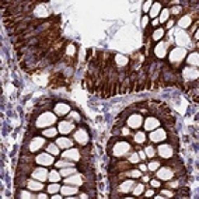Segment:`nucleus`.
<instances>
[{
	"label": "nucleus",
	"instance_id": "1",
	"mask_svg": "<svg viewBox=\"0 0 199 199\" xmlns=\"http://www.w3.org/2000/svg\"><path fill=\"white\" fill-rule=\"evenodd\" d=\"M55 122H56V114H52V112H44V114L37 119L35 125H37L38 128H48V126H52Z\"/></svg>",
	"mask_w": 199,
	"mask_h": 199
},
{
	"label": "nucleus",
	"instance_id": "2",
	"mask_svg": "<svg viewBox=\"0 0 199 199\" xmlns=\"http://www.w3.org/2000/svg\"><path fill=\"white\" fill-rule=\"evenodd\" d=\"M130 151V145L126 142H119L117 143L114 146V150H112V153H114L115 157H122V156L128 154Z\"/></svg>",
	"mask_w": 199,
	"mask_h": 199
},
{
	"label": "nucleus",
	"instance_id": "3",
	"mask_svg": "<svg viewBox=\"0 0 199 199\" xmlns=\"http://www.w3.org/2000/svg\"><path fill=\"white\" fill-rule=\"evenodd\" d=\"M35 161L39 164V166H51L53 163V156L51 154V153H42V154L37 156V159H35Z\"/></svg>",
	"mask_w": 199,
	"mask_h": 199
},
{
	"label": "nucleus",
	"instance_id": "4",
	"mask_svg": "<svg viewBox=\"0 0 199 199\" xmlns=\"http://www.w3.org/2000/svg\"><path fill=\"white\" fill-rule=\"evenodd\" d=\"M185 53H187V51L184 48H175L171 51L170 53V61L171 62H181L184 59V56H185Z\"/></svg>",
	"mask_w": 199,
	"mask_h": 199
},
{
	"label": "nucleus",
	"instance_id": "5",
	"mask_svg": "<svg viewBox=\"0 0 199 199\" xmlns=\"http://www.w3.org/2000/svg\"><path fill=\"white\" fill-rule=\"evenodd\" d=\"M63 159L70 160V161H77L80 160V151L77 149H66L65 153H63Z\"/></svg>",
	"mask_w": 199,
	"mask_h": 199
},
{
	"label": "nucleus",
	"instance_id": "6",
	"mask_svg": "<svg viewBox=\"0 0 199 199\" xmlns=\"http://www.w3.org/2000/svg\"><path fill=\"white\" fill-rule=\"evenodd\" d=\"M174 177V171L168 168V167H163L157 171V178L160 179H164V181H170L171 178Z\"/></svg>",
	"mask_w": 199,
	"mask_h": 199
},
{
	"label": "nucleus",
	"instance_id": "7",
	"mask_svg": "<svg viewBox=\"0 0 199 199\" xmlns=\"http://www.w3.org/2000/svg\"><path fill=\"white\" fill-rule=\"evenodd\" d=\"M157 151H159V156L163 157V159H170V157H173V147L170 145H160Z\"/></svg>",
	"mask_w": 199,
	"mask_h": 199
},
{
	"label": "nucleus",
	"instance_id": "8",
	"mask_svg": "<svg viewBox=\"0 0 199 199\" xmlns=\"http://www.w3.org/2000/svg\"><path fill=\"white\" fill-rule=\"evenodd\" d=\"M48 175L49 173L46 170H45L44 167H39V168H35V170L33 171V178L38 179V181H45V179H48Z\"/></svg>",
	"mask_w": 199,
	"mask_h": 199
},
{
	"label": "nucleus",
	"instance_id": "9",
	"mask_svg": "<svg viewBox=\"0 0 199 199\" xmlns=\"http://www.w3.org/2000/svg\"><path fill=\"white\" fill-rule=\"evenodd\" d=\"M45 145V139L44 138H34L33 140H31V143H30V150L33 151H38L39 149H42Z\"/></svg>",
	"mask_w": 199,
	"mask_h": 199
},
{
	"label": "nucleus",
	"instance_id": "10",
	"mask_svg": "<svg viewBox=\"0 0 199 199\" xmlns=\"http://www.w3.org/2000/svg\"><path fill=\"white\" fill-rule=\"evenodd\" d=\"M142 117L138 114H135V115H130L129 118H128V126L129 128H140L142 126Z\"/></svg>",
	"mask_w": 199,
	"mask_h": 199
},
{
	"label": "nucleus",
	"instance_id": "11",
	"mask_svg": "<svg viewBox=\"0 0 199 199\" xmlns=\"http://www.w3.org/2000/svg\"><path fill=\"white\" fill-rule=\"evenodd\" d=\"M167 138V133H166V130L164 129H154V132L153 133H150V139H151V142H163L164 139Z\"/></svg>",
	"mask_w": 199,
	"mask_h": 199
},
{
	"label": "nucleus",
	"instance_id": "12",
	"mask_svg": "<svg viewBox=\"0 0 199 199\" xmlns=\"http://www.w3.org/2000/svg\"><path fill=\"white\" fill-rule=\"evenodd\" d=\"M74 140H76L77 143H80V145H83V146H84L86 143L89 142V133H87L86 130H83V129L77 130V132L74 133Z\"/></svg>",
	"mask_w": 199,
	"mask_h": 199
},
{
	"label": "nucleus",
	"instance_id": "13",
	"mask_svg": "<svg viewBox=\"0 0 199 199\" xmlns=\"http://www.w3.org/2000/svg\"><path fill=\"white\" fill-rule=\"evenodd\" d=\"M73 129H74V125L70 121H62V122H59V132H61V133L67 135V133H70V132H72Z\"/></svg>",
	"mask_w": 199,
	"mask_h": 199
},
{
	"label": "nucleus",
	"instance_id": "14",
	"mask_svg": "<svg viewBox=\"0 0 199 199\" xmlns=\"http://www.w3.org/2000/svg\"><path fill=\"white\" fill-rule=\"evenodd\" d=\"M61 192L63 196H72L74 194H77L79 189L76 185H69V184H65V187L61 188Z\"/></svg>",
	"mask_w": 199,
	"mask_h": 199
},
{
	"label": "nucleus",
	"instance_id": "15",
	"mask_svg": "<svg viewBox=\"0 0 199 199\" xmlns=\"http://www.w3.org/2000/svg\"><path fill=\"white\" fill-rule=\"evenodd\" d=\"M65 184H69V185H81L83 184V178H81L80 175H69V177H66L65 178Z\"/></svg>",
	"mask_w": 199,
	"mask_h": 199
},
{
	"label": "nucleus",
	"instance_id": "16",
	"mask_svg": "<svg viewBox=\"0 0 199 199\" xmlns=\"http://www.w3.org/2000/svg\"><path fill=\"white\" fill-rule=\"evenodd\" d=\"M159 126H160V122L159 119H156V118H147L145 121V129L146 130H154Z\"/></svg>",
	"mask_w": 199,
	"mask_h": 199
},
{
	"label": "nucleus",
	"instance_id": "17",
	"mask_svg": "<svg viewBox=\"0 0 199 199\" xmlns=\"http://www.w3.org/2000/svg\"><path fill=\"white\" fill-rule=\"evenodd\" d=\"M70 112V107L63 104V102H59L55 105V114L56 115H66Z\"/></svg>",
	"mask_w": 199,
	"mask_h": 199
},
{
	"label": "nucleus",
	"instance_id": "18",
	"mask_svg": "<svg viewBox=\"0 0 199 199\" xmlns=\"http://www.w3.org/2000/svg\"><path fill=\"white\" fill-rule=\"evenodd\" d=\"M133 187H135V181L129 179V181H125V182H122L121 185H119V191H121L122 194H126V192L132 191Z\"/></svg>",
	"mask_w": 199,
	"mask_h": 199
},
{
	"label": "nucleus",
	"instance_id": "19",
	"mask_svg": "<svg viewBox=\"0 0 199 199\" xmlns=\"http://www.w3.org/2000/svg\"><path fill=\"white\" fill-rule=\"evenodd\" d=\"M56 145L59 146V149H65L66 150V149H70L73 143H72V140L67 138H59L56 140Z\"/></svg>",
	"mask_w": 199,
	"mask_h": 199
},
{
	"label": "nucleus",
	"instance_id": "20",
	"mask_svg": "<svg viewBox=\"0 0 199 199\" xmlns=\"http://www.w3.org/2000/svg\"><path fill=\"white\" fill-rule=\"evenodd\" d=\"M28 188L31 191H41V189H44V184L41 182V181H35V179H30L28 182H27Z\"/></svg>",
	"mask_w": 199,
	"mask_h": 199
},
{
	"label": "nucleus",
	"instance_id": "21",
	"mask_svg": "<svg viewBox=\"0 0 199 199\" xmlns=\"http://www.w3.org/2000/svg\"><path fill=\"white\" fill-rule=\"evenodd\" d=\"M154 53L159 58H164L167 55V44H164V42H160V44L156 46Z\"/></svg>",
	"mask_w": 199,
	"mask_h": 199
},
{
	"label": "nucleus",
	"instance_id": "22",
	"mask_svg": "<svg viewBox=\"0 0 199 199\" xmlns=\"http://www.w3.org/2000/svg\"><path fill=\"white\" fill-rule=\"evenodd\" d=\"M149 13H150L151 18H157V16L161 13V4L160 3H153L151 4V8L149 10Z\"/></svg>",
	"mask_w": 199,
	"mask_h": 199
},
{
	"label": "nucleus",
	"instance_id": "23",
	"mask_svg": "<svg viewBox=\"0 0 199 199\" xmlns=\"http://www.w3.org/2000/svg\"><path fill=\"white\" fill-rule=\"evenodd\" d=\"M188 41H189V37H188L185 33H182V31H179V33H177V42H178L179 45H185L188 44Z\"/></svg>",
	"mask_w": 199,
	"mask_h": 199
},
{
	"label": "nucleus",
	"instance_id": "24",
	"mask_svg": "<svg viewBox=\"0 0 199 199\" xmlns=\"http://www.w3.org/2000/svg\"><path fill=\"white\" fill-rule=\"evenodd\" d=\"M191 23H192L191 17H189V16H185V17H182V18L178 21V25L181 27V28H188V27L191 25Z\"/></svg>",
	"mask_w": 199,
	"mask_h": 199
},
{
	"label": "nucleus",
	"instance_id": "25",
	"mask_svg": "<svg viewBox=\"0 0 199 199\" xmlns=\"http://www.w3.org/2000/svg\"><path fill=\"white\" fill-rule=\"evenodd\" d=\"M61 173H58V171L52 170V171H49V175H48V179L51 181V182H58L59 179H61Z\"/></svg>",
	"mask_w": 199,
	"mask_h": 199
},
{
	"label": "nucleus",
	"instance_id": "26",
	"mask_svg": "<svg viewBox=\"0 0 199 199\" xmlns=\"http://www.w3.org/2000/svg\"><path fill=\"white\" fill-rule=\"evenodd\" d=\"M187 62H188V65L189 66H198V53H191L189 56H188V59H187Z\"/></svg>",
	"mask_w": 199,
	"mask_h": 199
},
{
	"label": "nucleus",
	"instance_id": "27",
	"mask_svg": "<svg viewBox=\"0 0 199 199\" xmlns=\"http://www.w3.org/2000/svg\"><path fill=\"white\" fill-rule=\"evenodd\" d=\"M115 61H117V63H118L119 66H126L128 65V58L126 56H123V55H117L115 56Z\"/></svg>",
	"mask_w": 199,
	"mask_h": 199
},
{
	"label": "nucleus",
	"instance_id": "28",
	"mask_svg": "<svg viewBox=\"0 0 199 199\" xmlns=\"http://www.w3.org/2000/svg\"><path fill=\"white\" fill-rule=\"evenodd\" d=\"M58 135V130L55 128H48V129L44 130V136L45 138H55Z\"/></svg>",
	"mask_w": 199,
	"mask_h": 199
},
{
	"label": "nucleus",
	"instance_id": "29",
	"mask_svg": "<svg viewBox=\"0 0 199 199\" xmlns=\"http://www.w3.org/2000/svg\"><path fill=\"white\" fill-rule=\"evenodd\" d=\"M145 140H146V135H145V132H138V133L135 135V142L136 143H145Z\"/></svg>",
	"mask_w": 199,
	"mask_h": 199
},
{
	"label": "nucleus",
	"instance_id": "30",
	"mask_svg": "<svg viewBox=\"0 0 199 199\" xmlns=\"http://www.w3.org/2000/svg\"><path fill=\"white\" fill-rule=\"evenodd\" d=\"M74 168L73 167H67V168H62V171H61V175L62 177H69V175H72V174H74Z\"/></svg>",
	"mask_w": 199,
	"mask_h": 199
},
{
	"label": "nucleus",
	"instance_id": "31",
	"mask_svg": "<svg viewBox=\"0 0 199 199\" xmlns=\"http://www.w3.org/2000/svg\"><path fill=\"white\" fill-rule=\"evenodd\" d=\"M56 167H61V168H67V167H73V163H70V160H62V161L56 163Z\"/></svg>",
	"mask_w": 199,
	"mask_h": 199
},
{
	"label": "nucleus",
	"instance_id": "32",
	"mask_svg": "<svg viewBox=\"0 0 199 199\" xmlns=\"http://www.w3.org/2000/svg\"><path fill=\"white\" fill-rule=\"evenodd\" d=\"M168 17H170V10H167V8H164V10H161V16H160V23H166L167 20H168Z\"/></svg>",
	"mask_w": 199,
	"mask_h": 199
},
{
	"label": "nucleus",
	"instance_id": "33",
	"mask_svg": "<svg viewBox=\"0 0 199 199\" xmlns=\"http://www.w3.org/2000/svg\"><path fill=\"white\" fill-rule=\"evenodd\" d=\"M58 191H61V187L58 185V182H52L48 187V192H49V194H56Z\"/></svg>",
	"mask_w": 199,
	"mask_h": 199
},
{
	"label": "nucleus",
	"instance_id": "34",
	"mask_svg": "<svg viewBox=\"0 0 199 199\" xmlns=\"http://www.w3.org/2000/svg\"><path fill=\"white\" fill-rule=\"evenodd\" d=\"M48 151L52 156H58L59 154V146H56V145H48Z\"/></svg>",
	"mask_w": 199,
	"mask_h": 199
},
{
	"label": "nucleus",
	"instance_id": "35",
	"mask_svg": "<svg viewBox=\"0 0 199 199\" xmlns=\"http://www.w3.org/2000/svg\"><path fill=\"white\" fill-rule=\"evenodd\" d=\"M163 35H164V30L163 28H159V30H156L154 34H153V39L154 41H159L163 38Z\"/></svg>",
	"mask_w": 199,
	"mask_h": 199
},
{
	"label": "nucleus",
	"instance_id": "36",
	"mask_svg": "<svg viewBox=\"0 0 199 199\" xmlns=\"http://www.w3.org/2000/svg\"><path fill=\"white\" fill-rule=\"evenodd\" d=\"M132 191H133V195L139 196L143 191H145V187H143L142 184H138V185H135V189H132Z\"/></svg>",
	"mask_w": 199,
	"mask_h": 199
},
{
	"label": "nucleus",
	"instance_id": "37",
	"mask_svg": "<svg viewBox=\"0 0 199 199\" xmlns=\"http://www.w3.org/2000/svg\"><path fill=\"white\" fill-rule=\"evenodd\" d=\"M145 153H146V157H154L156 156L154 147H151V146H147L146 149H145Z\"/></svg>",
	"mask_w": 199,
	"mask_h": 199
},
{
	"label": "nucleus",
	"instance_id": "38",
	"mask_svg": "<svg viewBox=\"0 0 199 199\" xmlns=\"http://www.w3.org/2000/svg\"><path fill=\"white\" fill-rule=\"evenodd\" d=\"M184 74H185V77H188V76H194V79L198 77V72H196V69H185Z\"/></svg>",
	"mask_w": 199,
	"mask_h": 199
},
{
	"label": "nucleus",
	"instance_id": "39",
	"mask_svg": "<svg viewBox=\"0 0 199 199\" xmlns=\"http://www.w3.org/2000/svg\"><path fill=\"white\" fill-rule=\"evenodd\" d=\"M128 175H129V177H135V178H138V177L142 175V171H140V170H132V171L128 173Z\"/></svg>",
	"mask_w": 199,
	"mask_h": 199
},
{
	"label": "nucleus",
	"instance_id": "40",
	"mask_svg": "<svg viewBox=\"0 0 199 199\" xmlns=\"http://www.w3.org/2000/svg\"><path fill=\"white\" fill-rule=\"evenodd\" d=\"M159 167H160L159 161H151L150 164H149V167H147V168H149V170H151V171H156L157 168H159Z\"/></svg>",
	"mask_w": 199,
	"mask_h": 199
},
{
	"label": "nucleus",
	"instance_id": "41",
	"mask_svg": "<svg viewBox=\"0 0 199 199\" xmlns=\"http://www.w3.org/2000/svg\"><path fill=\"white\" fill-rule=\"evenodd\" d=\"M18 196H20V198H33V194H30V192H27V191H21Z\"/></svg>",
	"mask_w": 199,
	"mask_h": 199
},
{
	"label": "nucleus",
	"instance_id": "42",
	"mask_svg": "<svg viewBox=\"0 0 199 199\" xmlns=\"http://www.w3.org/2000/svg\"><path fill=\"white\" fill-rule=\"evenodd\" d=\"M151 4H153V2H146V3L143 4V11H149L151 8Z\"/></svg>",
	"mask_w": 199,
	"mask_h": 199
},
{
	"label": "nucleus",
	"instance_id": "43",
	"mask_svg": "<svg viewBox=\"0 0 199 199\" xmlns=\"http://www.w3.org/2000/svg\"><path fill=\"white\" fill-rule=\"evenodd\" d=\"M129 161H130V163H138V161H139V156L136 154V153H133V154L129 157Z\"/></svg>",
	"mask_w": 199,
	"mask_h": 199
},
{
	"label": "nucleus",
	"instance_id": "44",
	"mask_svg": "<svg viewBox=\"0 0 199 199\" xmlns=\"http://www.w3.org/2000/svg\"><path fill=\"white\" fill-rule=\"evenodd\" d=\"M147 23H149V17H147V16H145V17H143V18H142V27H146V25H147Z\"/></svg>",
	"mask_w": 199,
	"mask_h": 199
},
{
	"label": "nucleus",
	"instance_id": "45",
	"mask_svg": "<svg viewBox=\"0 0 199 199\" xmlns=\"http://www.w3.org/2000/svg\"><path fill=\"white\" fill-rule=\"evenodd\" d=\"M74 53V46L73 45H69V48H67V55H73Z\"/></svg>",
	"mask_w": 199,
	"mask_h": 199
},
{
	"label": "nucleus",
	"instance_id": "46",
	"mask_svg": "<svg viewBox=\"0 0 199 199\" xmlns=\"http://www.w3.org/2000/svg\"><path fill=\"white\" fill-rule=\"evenodd\" d=\"M151 187L159 188L160 187V181H157V179H153V181H151Z\"/></svg>",
	"mask_w": 199,
	"mask_h": 199
},
{
	"label": "nucleus",
	"instance_id": "47",
	"mask_svg": "<svg viewBox=\"0 0 199 199\" xmlns=\"http://www.w3.org/2000/svg\"><path fill=\"white\" fill-rule=\"evenodd\" d=\"M171 10H173V14H178V13H181V10H182V8L179 7H174V8H171Z\"/></svg>",
	"mask_w": 199,
	"mask_h": 199
},
{
	"label": "nucleus",
	"instance_id": "48",
	"mask_svg": "<svg viewBox=\"0 0 199 199\" xmlns=\"http://www.w3.org/2000/svg\"><path fill=\"white\" fill-rule=\"evenodd\" d=\"M163 196H173V192H170V191H163Z\"/></svg>",
	"mask_w": 199,
	"mask_h": 199
},
{
	"label": "nucleus",
	"instance_id": "49",
	"mask_svg": "<svg viewBox=\"0 0 199 199\" xmlns=\"http://www.w3.org/2000/svg\"><path fill=\"white\" fill-rule=\"evenodd\" d=\"M122 135H123V136H128V135H129V129L123 128V129H122Z\"/></svg>",
	"mask_w": 199,
	"mask_h": 199
},
{
	"label": "nucleus",
	"instance_id": "50",
	"mask_svg": "<svg viewBox=\"0 0 199 199\" xmlns=\"http://www.w3.org/2000/svg\"><path fill=\"white\" fill-rule=\"evenodd\" d=\"M70 115H72V117H73L74 119H77V121H79V119H80V117H79V114H76V112H70Z\"/></svg>",
	"mask_w": 199,
	"mask_h": 199
},
{
	"label": "nucleus",
	"instance_id": "51",
	"mask_svg": "<svg viewBox=\"0 0 199 199\" xmlns=\"http://www.w3.org/2000/svg\"><path fill=\"white\" fill-rule=\"evenodd\" d=\"M63 195H58V194H52V198L53 199H61Z\"/></svg>",
	"mask_w": 199,
	"mask_h": 199
},
{
	"label": "nucleus",
	"instance_id": "52",
	"mask_svg": "<svg viewBox=\"0 0 199 199\" xmlns=\"http://www.w3.org/2000/svg\"><path fill=\"white\" fill-rule=\"evenodd\" d=\"M153 194H154V192L151 191V189H149V191H147L146 194H145V195H146V196H153Z\"/></svg>",
	"mask_w": 199,
	"mask_h": 199
},
{
	"label": "nucleus",
	"instance_id": "53",
	"mask_svg": "<svg viewBox=\"0 0 199 199\" xmlns=\"http://www.w3.org/2000/svg\"><path fill=\"white\" fill-rule=\"evenodd\" d=\"M173 25H174V21H173V20H170V21H168V24H167V28H171Z\"/></svg>",
	"mask_w": 199,
	"mask_h": 199
},
{
	"label": "nucleus",
	"instance_id": "54",
	"mask_svg": "<svg viewBox=\"0 0 199 199\" xmlns=\"http://www.w3.org/2000/svg\"><path fill=\"white\" fill-rule=\"evenodd\" d=\"M147 170V167L145 166V164H142V166H140V171H146Z\"/></svg>",
	"mask_w": 199,
	"mask_h": 199
},
{
	"label": "nucleus",
	"instance_id": "55",
	"mask_svg": "<svg viewBox=\"0 0 199 199\" xmlns=\"http://www.w3.org/2000/svg\"><path fill=\"white\" fill-rule=\"evenodd\" d=\"M159 23H160V21L157 20V18H154V21H153V25H154V27H156V25H159Z\"/></svg>",
	"mask_w": 199,
	"mask_h": 199
},
{
	"label": "nucleus",
	"instance_id": "56",
	"mask_svg": "<svg viewBox=\"0 0 199 199\" xmlns=\"http://www.w3.org/2000/svg\"><path fill=\"white\" fill-rule=\"evenodd\" d=\"M38 198H41V199H42V198H48V196H46V195H45V194H39V195H38Z\"/></svg>",
	"mask_w": 199,
	"mask_h": 199
}]
</instances>
